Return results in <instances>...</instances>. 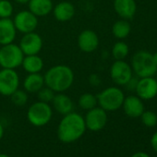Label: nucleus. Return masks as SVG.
I'll use <instances>...</instances> for the list:
<instances>
[{"label":"nucleus","instance_id":"1","mask_svg":"<svg viewBox=\"0 0 157 157\" xmlns=\"http://www.w3.org/2000/svg\"><path fill=\"white\" fill-rule=\"evenodd\" d=\"M84 117L76 112L63 117L57 127V137L64 143H71L80 140L86 131Z\"/></svg>","mask_w":157,"mask_h":157},{"label":"nucleus","instance_id":"2","mask_svg":"<svg viewBox=\"0 0 157 157\" xmlns=\"http://www.w3.org/2000/svg\"><path fill=\"white\" fill-rule=\"evenodd\" d=\"M44 85L55 93H65L74 82L73 70L67 65H56L50 67L45 74Z\"/></svg>","mask_w":157,"mask_h":157},{"label":"nucleus","instance_id":"3","mask_svg":"<svg viewBox=\"0 0 157 157\" xmlns=\"http://www.w3.org/2000/svg\"><path fill=\"white\" fill-rule=\"evenodd\" d=\"M130 66L133 74L138 78L152 77L157 72V66L153 61L152 54L145 50L138 51L133 55Z\"/></svg>","mask_w":157,"mask_h":157},{"label":"nucleus","instance_id":"4","mask_svg":"<svg viewBox=\"0 0 157 157\" xmlns=\"http://www.w3.org/2000/svg\"><path fill=\"white\" fill-rule=\"evenodd\" d=\"M98 105L106 112H113L122 107L125 94L123 91L116 86L108 87L99 93L97 95Z\"/></svg>","mask_w":157,"mask_h":157},{"label":"nucleus","instance_id":"5","mask_svg":"<svg viewBox=\"0 0 157 157\" xmlns=\"http://www.w3.org/2000/svg\"><path fill=\"white\" fill-rule=\"evenodd\" d=\"M53 117L52 106L48 103L35 102L28 108L27 119L34 127H44L47 125Z\"/></svg>","mask_w":157,"mask_h":157},{"label":"nucleus","instance_id":"6","mask_svg":"<svg viewBox=\"0 0 157 157\" xmlns=\"http://www.w3.org/2000/svg\"><path fill=\"white\" fill-rule=\"evenodd\" d=\"M24 54L18 44L11 43L0 48V67L2 68L16 69L21 66Z\"/></svg>","mask_w":157,"mask_h":157},{"label":"nucleus","instance_id":"7","mask_svg":"<svg viewBox=\"0 0 157 157\" xmlns=\"http://www.w3.org/2000/svg\"><path fill=\"white\" fill-rule=\"evenodd\" d=\"M20 86V77L15 69L2 68L0 70V94L10 96Z\"/></svg>","mask_w":157,"mask_h":157},{"label":"nucleus","instance_id":"8","mask_svg":"<svg viewBox=\"0 0 157 157\" xmlns=\"http://www.w3.org/2000/svg\"><path fill=\"white\" fill-rule=\"evenodd\" d=\"M112 81L119 86H125L133 77L131 66L124 60H116L110 67Z\"/></svg>","mask_w":157,"mask_h":157},{"label":"nucleus","instance_id":"9","mask_svg":"<svg viewBox=\"0 0 157 157\" xmlns=\"http://www.w3.org/2000/svg\"><path fill=\"white\" fill-rule=\"evenodd\" d=\"M107 119L106 111L100 106H95L93 109L88 110L84 117L86 128L94 132L102 130L105 127Z\"/></svg>","mask_w":157,"mask_h":157},{"label":"nucleus","instance_id":"10","mask_svg":"<svg viewBox=\"0 0 157 157\" xmlns=\"http://www.w3.org/2000/svg\"><path fill=\"white\" fill-rule=\"evenodd\" d=\"M16 30L23 34L33 33L38 27V17L30 10H22L16 14L13 20Z\"/></svg>","mask_w":157,"mask_h":157},{"label":"nucleus","instance_id":"11","mask_svg":"<svg viewBox=\"0 0 157 157\" xmlns=\"http://www.w3.org/2000/svg\"><path fill=\"white\" fill-rule=\"evenodd\" d=\"M135 93L138 97L142 101H148L153 99L157 95V80L156 78L145 77L139 78L138 84L135 89Z\"/></svg>","mask_w":157,"mask_h":157},{"label":"nucleus","instance_id":"12","mask_svg":"<svg viewBox=\"0 0 157 157\" xmlns=\"http://www.w3.org/2000/svg\"><path fill=\"white\" fill-rule=\"evenodd\" d=\"M19 46L23 52L24 56L38 55L43 47V39L34 32L25 33L21 39Z\"/></svg>","mask_w":157,"mask_h":157},{"label":"nucleus","instance_id":"13","mask_svg":"<svg viewBox=\"0 0 157 157\" xmlns=\"http://www.w3.org/2000/svg\"><path fill=\"white\" fill-rule=\"evenodd\" d=\"M78 46L84 53H92L99 46V37L93 30H84L78 37Z\"/></svg>","mask_w":157,"mask_h":157},{"label":"nucleus","instance_id":"14","mask_svg":"<svg viewBox=\"0 0 157 157\" xmlns=\"http://www.w3.org/2000/svg\"><path fill=\"white\" fill-rule=\"evenodd\" d=\"M122 107L125 114L132 118L140 117L144 112L143 102L137 95H128L125 97Z\"/></svg>","mask_w":157,"mask_h":157},{"label":"nucleus","instance_id":"15","mask_svg":"<svg viewBox=\"0 0 157 157\" xmlns=\"http://www.w3.org/2000/svg\"><path fill=\"white\" fill-rule=\"evenodd\" d=\"M114 10L123 20L132 19L137 12L135 0H114Z\"/></svg>","mask_w":157,"mask_h":157},{"label":"nucleus","instance_id":"16","mask_svg":"<svg viewBox=\"0 0 157 157\" xmlns=\"http://www.w3.org/2000/svg\"><path fill=\"white\" fill-rule=\"evenodd\" d=\"M17 30L10 18L0 19V44L6 45L14 42Z\"/></svg>","mask_w":157,"mask_h":157},{"label":"nucleus","instance_id":"17","mask_svg":"<svg viewBox=\"0 0 157 157\" xmlns=\"http://www.w3.org/2000/svg\"><path fill=\"white\" fill-rule=\"evenodd\" d=\"M75 7L72 3L67 1H62L56 5L53 9L54 17L58 21H70L75 16Z\"/></svg>","mask_w":157,"mask_h":157},{"label":"nucleus","instance_id":"18","mask_svg":"<svg viewBox=\"0 0 157 157\" xmlns=\"http://www.w3.org/2000/svg\"><path fill=\"white\" fill-rule=\"evenodd\" d=\"M51 103L53 104L54 109L63 116L72 112L74 108V104L71 98L64 93H58L57 94H55V97Z\"/></svg>","mask_w":157,"mask_h":157},{"label":"nucleus","instance_id":"19","mask_svg":"<svg viewBox=\"0 0 157 157\" xmlns=\"http://www.w3.org/2000/svg\"><path fill=\"white\" fill-rule=\"evenodd\" d=\"M29 10L36 17H44L53 11L54 5L52 0H30Z\"/></svg>","mask_w":157,"mask_h":157},{"label":"nucleus","instance_id":"20","mask_svg":"<svg viewBox=\"0 0 157 157\" xmlns=\"http://www.w3.org/2000/svg\"><path fill=\"white\" fill-rule=\"evenodd\" d=\"M44 86V78L40 73H29L23 81L24 91L31 94H37Z\"/></svg>","mask_w":157,"mask_h":157},{"label":"nucleus","instance_id":"21","mask_svg":"<svg viewBox=\"0 0 157 157\" xmlns=\"http://www.w3.org/2000/svg\"><path fill=\"white\" fill-rule=\"evenodd\" d=\"M21 66L28 73H40L44 67V60L38 55L26 56L23 58Z\"/></svg>","mask_w":157,"mask_h":157},{"label":"nucleus","instance_id":"22","mask_svg":"<svg viewBox=\"0 0 157 157\" xmlns=\"http://www.w3.org/2000/svg\"><path fill=\"white\" fill-rule=\"evenodd\" d=\"M130 31H131V26L130 23L128 21V20L121 19L116 21L112 26V33L118 40H123L127 38L129 35Z\"/></svg>","mask_w":157,"mask_h":157},{"label":"nucleus","instance_id":"23","mask_svg":"<svg viewBox=\"0 0 157 157\" xmlns=\"http://www.w3.org/2000/svg\"><path fill=\"white\" fill-rule=\"evenodd\" d=\"M78 105L82 109L88 111V110L93 109L94 107L97 106V105H98L97 97H96V95L90 94V93L83 94L80 96V98H78Z\"/></svg>","mask_w":157,"mask_h":157},{"label":"nucleus","instance_id":"24","mask_svg":"<svg viewBox=\"0 0 157 157\" xmlns=\"http://www.w3.org/2000/svg\"><path fill=\"white\" fill-rule=\"evenodd\" d=\"M128 53L129 47L123 41L117 42L112 47V56L116 60H124L128 56Z\"/></svg>","mask_w":157,"mask_h":157},{"label":"nucleus","instance_id":"25","mask_svg":"<svg viewBox=\"0 0 157 157\" xmlns=\"http://www.w3.org/2000/svg\"><path fill=\"white\" fill-rule=\"evenodd\" d=\"M10 98H11V102L17 105V106H23L27 104L28 102V94H27V92L26 91H23V90H17L15 91L11 95H10Z\"/></svg>","mask_w":157,"mask_h":157},{"label":"nucleus","instance_id":"26","mask_svg":"<svg viewBox=\"0 0 157 157\" xmlns=\"http://www.w3.org/2000/svg\"><path fill=\"white\" fill-rule=\"evenodd\" d=\"M141 118V122L144 126L148 128H152L157 124V115L152 111H145L140 117Z\"/></svg>","mask_w":157,"mask_h":157},{"label":"nucleus","instance_id":"27","mask_svg":"<svg viewBox=\"0 0 157 157\" xmlns=\"http://www.w3.org/2000/svg\"><path fill=\"white\" fill-rule=\"evenodd\" d=\"M13 14V6L9 0H0V19L10 18Z\"/></svg>","mask_w":157,"mask_h":157},{"label":"nucleus","instance_id":"28","mask_svg":"<svg viewBox=\"0 0 157 157\" xmlns=\"http://www.w3.org/2000/svg\"><path fill=\"white\" fill-rule=\"evenodd\" d=\"M55 92L53 90H51L50 88H48L47 86H44L38 93H37V96L39 101L41 102H44V103H51L52 100L55 97Z\"/></svg>","mask_w":157,"mask_h":157},{"label":"nucleus","instance_id":"29","mask_svg":"<svg viewBox=\"0 0 157 157\" xmlns=\"http://www.w3.org/2000/svg\"><path fill=\"white\" fill-rule=\"evenodd\" d=\"M138 81H139L138 77H132L130 80L127 82V84L125 85L127 90L130 91V92H135V89H136L137 84H138Z\"/></svg>","mask_w":157,"mask_h":157},{"label":"nucleus","instance_id":"30","mask_svg":"<svg viewBox=\"0 0 157 157\" xmlns=\"http://www.w3.org/2000/svg\"><path fill=\"white\" fill-rule=\"evenodd\" d=\"M89 81H90V82H91L93 85H95V86L99 85V84H100V82H101L100 78H99L96 74H93V75L90 77Z\"/></svg>","mask_w":157,"mask_h":157},{"label":"nucleus","instance_id":"31","mask_svg":"<svg viewBox=\"0 0 157 157\" xmlns=\"http://www.w3.org/2000/svg\"><path fill=\"white\" fill-rule=\"evenodd\" d=\"M151 145L152 147V149L157 152V132H155L151 139Z\"/></svg>","mask_w":157,"mask_h":157},{"label":"nucleus","instance_id":"32","mask_svg":"<svg viewBox=\"0 0 157 157\" xmlns=\"http://www.w3.org/2000/svg\"><path fill=\"white\" fill-rule=\"evenodd\" d=\"M131 157H150V156L147 153L143 152V151H139V152L134 153Z\"/></svg>","mask_w":157,"mask_h":157},{"label":"nucleus","instance_id":"33","mask_svg":"<svg viewBox=\"0 0 157 157\" xmlns=\"http://www.w3.org/2000/svg\"><path fill=\"white\" fill-rule=\"evenodd\" d=\"M3 136H4V127L1 124V122H0V140L3 138Z\"/></svg>","mask_w":157,"mask_h":157},{"label":"nucleus","instance_id":"34","mask_svg":"<svg viewBox=\"0 0 157 157\" xmlns=\"http://www.w3.org/2000/svg\"><path fill=\"white\" fill-rule=\"evenodd\" d=\"M14 1H16L17 3L19 4H21V5H25V4H28L30 0H14Z\"/></svg>","mask_w":157,"mask_h":157},{"label":"nucleus","instance_id":"35","mask_svg":"<svg viewBox=\"0 0 157 157\" xmlns=\"http://www.w3.org/2000/svg\"><path fill=\"white\" fill-rule=\"evenodd\" d=\"M152 58H153V61H154L155 65L157 66V51L154 54H152Z\"/></svg>","mask_w":157,"mask_h":157},{"label":"nucleus","instance_id":"36","mask_svg":"<svg viewBox=\"0 0 157 157\" xmlns=\"http://www.w3.org/2000/svg\"><path fill=\"white\" fill-rule=\"evenodd\" d=\"M0 157H10V156H9L6 153H0Z\"/></svg>","mask_w":157,"mask_h":157},{"label":"nucleus","instance_id":"37","mask_svg":"<svg viewBox=\"0 0 157 157\" xmlns=\"http://www.w3.org/2000/svg\"><path fill=\"white\" fill-rule=\"evenodd\" d=\"M156 75H157V72H156ZM156 80H157V76H156Z\"/></svg>","mask_w":157,"mask_h":157}]
</instances>
